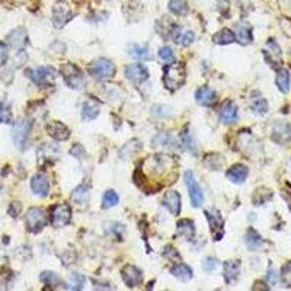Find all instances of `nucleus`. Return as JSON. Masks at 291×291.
<instances>
[{
    "mask_svg": "<svg viewBox=\"0 0 291 291\" xmlns=\"http://www.w3.org/2000/svg\"><path fill=\"white\" fill-rule=\"evenodd\" d=\"M8 44H9L12 48H15V50H23L27 45H28V34H27V31L23 30V28H16V30H13L10 32L9 35H8Z\"/></svg>",
    "mask_w": 291,
    "mask_h": 291,
    "instance_id": "nucleus-12",
    "label": "nucleus"
},
{
    "mask_svg": "<svg viewBox=\"0 0 291 291\" xmlns=\"http://www.w3.org/2000/svg\"><path fill=\"white\" fill-rule=\"evenodd\" d=\"M54 151H59L57 149L51 147L50 144H41L38 149V157H40V163L47 161H54Z\"/></svg>",
    "mask_w": 291,
    "mask_h": 291,
    "instance_id": "nucleus-35",
    "label": "nucleus"
},
{
    "mask_svg": "<svg viewBox=\"0 0 291 291\" xmlns=\"http://www.w3.org/2000/svg\"><path fill=\"white\" fill-rule=\"evenodd\" d=\"M56 74L57 71L50 66H41L34 70L28 71V77L41 88H50L56 83Z\"/></svg>",
    "mask_w": 291,
    "mask_h": 291,
    "instance_id": "nucleus-4",
    "label": "nucleus"
},
{
    "mask_svg": "<svg viewBox=\"0 0 291 291\" xmlns=\"http://www.w3.org/2000/svg\"><path fill=\"white\" fill-rule=\"evenodd\" d=\"M51 224L52 227L61 229L67 226L71 220V210L67 204H57L51 208Z\"/></svg>",
    "mask_w": 291,
    "mask_h": 291,
    "instance_id": "nucleus-9",
    "label": "nucleus"
},
{
    "mask_svg": "<svg viewBox=\"0 0 291 291\" xmlns=\"http://www.w3.org/2000/svg\"><path fill=\"white\" fill-rule=\"evenodd\" d=\"M73 18V12L67 2L59 0L52 6V22L57 28H63Z\"/></svg>",
    "mask_w": 291,
    "mask_h": 291,
    "instance_id": "nucleus-8",
    "label": "nucleus"
},
{
    "mask_svg": "<svg viewBox=\"0 0 291 291\" xmlns=\"http://www.w3.org/2000/svg\"><path fill=\"white\" fill-rule=\"evenodd\" d=\"M40 278L41 281L44 282V284H47V285H50V287H57L60 284V278H59V275L56 272L44 271L41 274Z\"/></svg>",
    "mask_w": 291,
    "mask_h": 291,
    "instance_id": "nucleus-41",
    "label": "nucleus"
},
{
    "mask_svg": "<svg viewBox=\"0 0 291 291\" xmlns=\"http://www.w3.org/2000/svg\"><path fill=\"white\" fill-rule=\"evenodd\" d=\"M100 112V103L99 100L89 98L83 103V108H82V117L85 121H93Z\"/></svg>",
    "mask_w": 291,
    "mask_h": 291,
    "instance_id": "nucleus-21",
    "label": "nucleus"
},
{
    "mask_svg": "<svg viewBox=\"0 0 291 291\" xmlns=\"http://www.w3.org/2000/svg\"><path fill=\"white\" fill-rule=\"evenodd\" d=\"M267 280H268V282H270L271 285H275L277 281H278V274H277V271H275V270H272V268H270L268 275H267Z\"/></svg>",
    "mask_w": 291,
    "mask_h": 291,
    "instance_id": "nucleus-52",
    "label": "nucleus"
},
{
    "mask_svg": "<svg viewBox=\"0 0 291 291\" xmlns=\"http://www.w3.org/2000/svg\"><path fill=\"white\" fill-rule=\"evenodd\" d=\"M277 86H278V89L280 92L282 93H287V92L290 91V73L288 70H285V69H280L278 73H277Z\"/></svg>",
    "mask_w": 291,
    "mask_h": 291,
    "instance_id": "nucleus-31",
    "label": "nucleus"
},
{
    "mask_svg": "<svg viewBox=\"0 0 291 291\" xmlns=\"http://www.w3.org/2000/svg\"><path fill=\"white\" fill-rule=\"evenodd\" d=\"M85 285V277L82 274H71L66 288L67 290H82Z\"/></svg>",
    "mask_w": 291,
    "mask_h": 291,
    "instance_id": "nucleus-38",
    "label": "nucleus"
},
{
    "mask_svg": "<svg viewBox=\"0 0 291 291\" xmlns=\"http://www.w3.org/2000/svg\"><path fill=\"white\" fill-rule=\"evenodd\" d=\"M183 179H185L187 188H188V192H190L192 207L198 208V207H201V204L204 202V194H202L200 183L197 182V179H195V176H194V173L191 171L185 172Z\"/></svg>",
    "mask_w": 291,
    "mask_h": 291,
    "instance_id": "nucleus-7",
    "label": "nucleus"
},
{
    "mask_svg": "<svg viewBox=\"0 0 291 291\" xmlns=\"http://www.w3.org/2000/svg\"><path fill=\"white\" fill-rule=\"evenodd\" d=\"M9 60V52H8V45L0 41V67H3Z\"/></svg>",
    "mask_w": 291,
    "mask_h": 291,
    "instance_id": "nucleus-46",
    "label": "nucleus"
},
{
    "mask_svg": "<svg viewBox=\"0 0 291 291\" xmlns=\"http://www.w3.org/2000/svg\"><path fill=\"white\" fill-rule=\"evenodd\" d=\"M245 242H246V246L251 249V251H259L263 246V239L261 237V234L253 229H249L246 236H245Z\"/></svg>",
    "mask_w": 291,
    "mask_h": 291,
    "instance_id": "nucleus-26",
    "label": "nucleus"
},
{
    "mask_svg": "<svg viewBox=\"0 0 291 291\" xmlns=\"http://www.w3.org/2000/svg\"><path fill=\"white\" fill-rule=\"evenodd\" d=\"M233 30H234V32H233V34H234V38L237 40L239 44H242V45L251 44L252 28L249 23H246V22H237V23H234Z\"/></svg>",
    "mask_w": 291,
    "mask_h": 291,
    "instance_id": "nucleus-16",
    "label": "nucleus"
},
{
    "mask_svg": "<svg viewBox=\"0 0 291 291\" xmlns=\"http://www.w3.org/2000/svg\"><path fill=\"white\" fill-rule=\"evenodd\" d=\"M171 274L173 277H176L181 281H190L192 278V270L187 263H178L173 268H171Z\"/></svg>",
    "mask_w": 291,
    "mask_h": 291,
    "instance_id": "nucleus-28",
    "label": "nucleus"
},
{
    "mask_svg": "<svg viewBox=\"0 0 291 291\" xmlns=\"http://www.w3.org/2000/svg\"><path fill=\"white\" fill-rule=\"evenodd\" d=\"M25 224L31 233H38L47 226V216L40 207H32L25 216Z\"/></svg>",
    "mask_w": 291,
    "mask_h": 291,
    "instance_id": "nucleus-6",
    "label": "nucleus"
},
{
    "mask_svg": "<svg viewBox=\"0 0 291 291\" xmlns=\"http://www.w3.org/2000/svg\"><path fill=\"white\" fill-rule=\"evenodd\" d=\"M234 41H236L234 34L230 30H221L217 34H214V37H213V42L219 44V45H227V44H231Z\"/></svg>",
    "mask_w": 291,
    "mask_h": 291,
    "instance_id": "nucleus-30",
    "label": "nucleus"
},
{
    "mask_svg": "<svg viewBox=\"0 0 291 291\" xmlns=\"http://www.w3.org/2000/svg\"><path fill=\"white\" fill-rule=\"evenodd\" d=\"M125 76L134 83H141L149 77V71L143 64H130L125 67Z\"/></svg>",
    "mask_w": 291,
    "mask_h": 291,
    "instance_id": "nucleus-17",
    "label": "nucleus"
},
{
    "mask_svg": "<svg viewBox=\"0 0 291 291\" xmlns=\"http://www.w3.org/2000/svg\"><path fill=\"white\" fill-rule=\"evenodd\" d=\"M115 64L108 59H96L89 66V73L95 79H110L115 74Z\"/></svg>",
    "mask_w": 291,
    "mask_h": 291,
    "instance_id": "nucleus-5",
    "label": "nucleus"
},
{
    "mask_svg": "<svg viewBox=\"0 0 291 291\" xmlns=\"http://www.w3.org/2000/svg\"><path fill=\"white\" fill-rule=\"evenodd\" d=\"M251 108L253 112L259 114V115H265L268 112V102L262 96H256L251 99Z\"/></svg>",
    "mask_w": 291,
    "mask_h": 291,
    "instance_id": "nucleus-33",
    "label": "nucleus"
},
{
    "mask_svg": "<svg viewBox=\"0 0 291 291\" xmlns=\"http://www.w3.org/2000/svg\"><path fill=\"white\" fill-rule=\"evenodd\" d=\"M61 74H63L64 82L67 83V86L74 89V91H82L85 88V85H86V77H85L83 71L73 63L63 64Z\"/></svg>",
    "mask_w": 291,
    "mask_h": 291,
    "instance_id": "nucleus-2",
    "label": "nucleus"
},
{
    "mask_svg": "<svg viewBox=\"0 0 291 291\" xmlns=\"http://www.w3.org/2000/svg\"><path fill=\"white\" fill-rule=\"evenodd\" d=\"M265 56L271 63H281V48L274 40H268V42H267Z\"/></svg>",
    "mask_w": 291,
    "mask_h": 291,
    "instance_id": "nucleus-27",
    "label": "nucleus"
},
{
    "mask_svg": "<svg viewBox=\"0 0 291 291\" xmlns=\"http://www.w3.org/2000/svg\"><path fill=\"white\" fill-rule=\"evenodd\" d=\"M47 133L50 136L51 139L57 141H64L67 140L70 137V130L60 122V121H52L47 125Z\"/></svg>",
    "mask_w": 291,
    "mask_h": 291,
    "instance_id": "nucleus-15",
    "label": "nucleus"
},
{
    "mask_svg": "<svg viewBox=\"0 0 291 291\" xmlns=\"http://www.w3.org/2000/svg\"><path fill=\"white\" fill-rule=\"evenodd\" d=\"M118 201H120L118 194L115 191H112V190H110V191L105 192L103 197H102V207H103V208H112V207H115V205L118 204Z\"/></svg>",
    "mask_w": 291,
    "mask_h": 291,
    "instance_id": "nucleus-36",
    "label": "nucleus"
},
{
    "mask_svg": "<svg viewBox=\"0 0 291 291\" xmlns=\"http://www.w3.org/2000/svg\"><path fill=\"white\" fill-rule=\"evenodd\" d=\"M272 139L280 143V144H285L291 141V125L287 122H277L274 125L272 130Z\"/></svg>",
    "mask_w": 291,
    "mask_h": 291,
    "instance_id": "nucleus-19",
    "label": "nucleus"
},
{
    "mask_svg": "<svg viewBox=\"0 0 291 291\" xmlns=\"http://www.w3.org/2000/svg\"><path fill=\"white\" fill-rule=\"evenodd\" d=\"M71 201L76 207L85 208L89 202V188L82 183L77 188H74V191L71 192Z\"/></svg>",
    "mask_w": 291,
    "mask_h": 291,
    "instance_id": "nucleus-22",
    "label": "nucleus"
},
{
    "mask_svg": "<svg viewBox=\"0 0 291 291\" xmlns=\"http://www.w3.org/2000/svg\"><path fill=\"white\" fill-rule=\"evenodd\" d=\"M151 114L156 117H169L172 114V108L168 105H154L151 108Z\"/></svg>",
    "mask_w": 291,
    "mask_h": 291,
    "instance_id": "nucleus-44",
    "label": "nucleus"
},
{
    "mask_svg": "<svg viewBox=\"0 0 291 291\" xmlns=\"http://www.w3.org/2000/svg\"><path fill=\"white\" fill-rule=\"evenodd\" d=\"M165 256H166L168 259H171V261H173V259L179 261V259H181V255L178 253L176 249H173L172 246H168V248L165 249Z\"/></svg>",
    "mask_w": 291,
    "mask_h": 291,
    "instance_id": "nucleus-50",
    "label": "nucleus"
},
{
    "mask_svg": "<svg viewBox=\"0 0 291 291\" xmlns=\"http://www.w3.org/2000/svg\"><path fill=\"white\" fill-rule=\"evenodd\" d=\"M71 156H74L76 159H77V156H81L79 159H83L85 157V154H86V151H85V149L82 147L81 144H74V147L70 150Z\"/></svg>",
    "mask_w": 291,
    "mask_h": 291,
    "instance_id": "nucleus-51",
    "label": "nucleus"
},
{
    "mask_svg": "<svg viewBox=\"0 0 291 291\" xmlns=\"http://www.w3.org/2000/svg\"><path fill=\"white\" fill-rule=\"evenodd\" d=\"M220 120L226 124H233L236 122L239 118V110H237V105L233 102V100H226L223 105H221L220 112Z\"/></svg>",
    "mask_w": 291,
    "mask_h": 291,
    "instance_id": "nucleus-14",
    "label": "nucleus"
},
{
    "mask_svg": "<svg viewBox=\"0 0 291 291\" xmlns=\"http://www.w3.org/2000/svg\"><path fill=\"white\" fill-rule=\"evenodd\" d=\"M181 147L185 151H190V153H197L195 140H194L192 134L188 130L182 131L181 133Z\"/></svg>",
    "mask_w": 291,
    "mask_h": 291,
    "instance_id": "nucleus-32",
    "label": "nucleus"
},
{
    "mask_svg": "<svg viewBox=\"0 0 291 291\" xmlns=\"http://www.w3.org/2000/svg\"><path fill=\"white\" fill-rule=\"evenodd\" d=\"M31 190L38 197H47L50 192V181L45 173H37L31 179Z\"/></svg>",
    "mask_w": 291,
    "mask_h": 291,
    "instance_id": "nucleus-11",
    "label": "nucleus"
},
{
    "mask_svg": "<svg viewBox=\"0 0 291 291\" xmlns=\"http://www.w3.org/2000/svg\"><path fill=\"white\" fill-rule=\"evenodd\" d=\"M280 25H281L282 32H284L288 38H291V19L290 18L282 16L281 19H280Z\"/></svg>",
    "mask_w": 291,
    "mask_h": 291,
    "instance_id": "nucleus-49",
    "label": "nucleus"
},
{
    "mask_svg": "<svg viewBox=\"0 0 291 291\" xmlns=\"http://www.w3.org/2000/svg\"><path fill=\"white\" fill-rule=\"evenodd\" d=\"M157 54H159V59H162L163 61H166V63H173V61H175V54H173V51H172L171 47H168V45L162 47Z\"/></svg>",
    "mask_w": 291,
    "mask_h": 291,
    "instance_id": "nucleus-43",
    "label": "nucleus"
},
{
    "mask_svg": "<svg viewBox=\"0 0 291 291\" xmlns=\"http://www.w3.org/2000/svg\"><path fill=\"white\" fill-rule=\"evenodd\" d=\"M105 230L108 231L111 236H114L118 241H121L122 233H124V226L120 224V223H115V221H108V223H105Z\"/></svg>",
    "mask_w": 291,
    "mask_h": 291,
    "instance_id": "nucleus-37",
    "label": "nucleus"
},
{
    "mask_svg": "<svg viewBox=\"0 0 291 291\" xmlns=\"http://www.w3.org/2000/svg\"><path fill=\"white\" fill-rule=\"evenodd\" d=\"M169 10L178 16H182V15L188 13V5L185 0H171L169 2Z\"/></svg>",
    "mask_w": 291,
    "mask_h": 291,
    "instance_id": "nucleus-34",
    "label": "nucleus"
},
{
    "mask_svg": "<svg viewBox=\"0 0 291 291\" xmlns=\"http://www.w3.org/2000/svg\"><path fill=\"white\" fill-rule=\"evenodd\" d=\"M248 173H249L248 168L245 165L237 163V165H233L230 169L227 171V178L233 183H243V182L246 181V178H248Z\"/></svg>",
    "mask_w": 291,
    "mask_h": 291,
    "instance_id": "nucleus-23",
    "label": "nucleus"
},
{
    "mask_svg": "<svg viewBox=\"0 0 291 291\" xmlns=\"http://www.w3.org/2000/svg\"><path fill=\"white\" fill-rule=\"evenodd\" d=\"M195 99L197 102L202 105V107H211L216 99H217V93L210 89V88H200L198 91L195 92Z\"/></svg>",
    "mask_w": 291,
    "mask_h": 291,
    "instance_id": "nucleus-24",
    "label": "nucleus"
},
{
    "mask_svg": "<svg viewBox=\"0 0 291 291\" xmlns=\"http://www.w3.org/2000/svg\"><path fill=\"white\" fill-rule=\"evenodd\" d=\"M128 54L131 57L137 59V60H147L150 59L149 54V48L146 45H140V44H131L128 47Z\"/></svg>",
    "mask_w": 291,
    "mask_h": 291,
    "instance_id": "nucleus-29",
    "label": "nucleus"
},
{
    "mask_svg": "<svg viewBox=\"0 0 291 291\" xmlns=\"http://www.w3.org/2000/svg\"><path fill=\"white\" fill-rule=\"evenodd\" d=\"M13 115L8 102H0V124H12Z\"/></svg>",
    "mask_w": 291,
    "mask_h": 291,
    "instance_id": "nucleus-39",
    "label": "nucleus"
},
{
    "mask_svg": "<svg viewBox=\"0 0 291 291\" xmlns=\"http://www.w3.org/2000/svg\"><path fill=\"white\" fill-rule=\"evenodd\" d=\"M163 205L173 216H179L181 213V195L176 191H168L163 197Z\"/></svg>",
    "mask_w": 291,
    "mask_h": 291,
    "instance_id": "nucleus-18",
    "label": "nucleus"
},
{
    "mask_svg": "<svg viewBox=\"0 0 291 291\" xmlns=\"http://www.w3.org/2000/svg\"><path fill=\"white\" fill-rule=\"evenodd\" d=\"M171 144H173V140H172L171 134H168V133H161L153 139L154 147H159V146L161 147H169Z\"/></svg>",
    "mask_w": 291,
    "mask_h": 291,
    "instance_id": "nucleus-40",
    "label": "nucleus"
},
{
    "mask_svg": "<svg viewBox=\"0 0 291 291\" xmlns=\"http://www.w3.org/2000/svg\"><path fill=\"white\" fill-rule=\"evenodd\" d=\"M28 60V56H27V52L23 50H19L18 51V54L15 56V59H13V64L16 66V67H20V66H23L25 63Z\"/></svg>",
    "mask_w": 291,
    "mask_h": 291,
    "instance_id": "nucleus-48",
    "label": "nucleus"
},
{
    "mask_svg": "<svg viewBox=\"0 0 291 291\" xmlns=\"http://www.w3.org/2000/svg\"><path fill=\"white\" fill-rule=\"evenodd\" d=\"M20 211H22V205H20V202H18V201H13L9 205V208H8L9 216L10 217H13V219H16V217L19 216Z\"/></svg>",
    "mask_w": 291,
    "mask_h": 291,
    "instance_id": "nucleus-47",
    "label": "nucleus"
},
{
    "mask_svg": "<svg viewBox=\"0 0 291 291\" xmlns=\"http://www.w3.org/2000/svg\"><path fill=\"white\" fill-rule=\"evenodd\" d=\"M122 280L124 282L133 288V287H137L139 284H141L143 281V274L141 271L137 268V267H134V265H125L124 268H122Z\"/></svg>",
    "mask_w": 291,
    "mask_h": 291,
    "instance_id": "nucleus-13",
    "label": "nucleus"
},
{
    "mask_svg": "<svg viewBox=\"0 0 291 291\" xmlns=\"http://www.w3.org/2000/svg\"><path fill=\"white\" fill-rule=\"evenodd\" d=\"M185 82V69L181 64H168L163 69V85L169 91L179 89Z\"/></svg>",
    "mask_w": 291,
    "mask_h": 291,
    "instance_id": "nucleus-1",
    "label": "nucleus"
},
{
    "mask_svg": "<svg viewBox=\"0 0 291 291\" xmlns=\"http://www.w3.org/2000/svg\"><path fill=\"white\" fill-rule=\"evenodd\" d=\"M219 267V259L217 258H214V256H208V258H205L204 259V263H202V268H204V271L207 272H213L216 268Z\"/></svg>",
    "mask_w": 291,
    "mask_h": 291,
    "instance_id": "nucleus-45",
    "label": "nucleus"
},
{
    "mask_svg": "<svg viewBox=\"0 0 291 291\" xmlns=\"http://www.w3.org/2000/svg\"><path fill=\"white\" fill-rule=\"evenodd\" d=\"M281 281L285 287H291V261L287 262L281 270Z\"/></svg>",
    "mask_w": 291,
    "mask_h": 291,
    "instance_id": "nucleus-42",
    "label": "nucleus"
},
{
    "mask_svg": "<svg viewBox=\"0 0 291 291\" xmlns=\"http://www.w3.org/2000/svg\"><path fill=\"white\" fill-rule=\"evenodd\" d=\"M31 134V122L27 118H20L12 128V140L19 150H25L28 147Z\"/></svg>",
    "mask_w": 291,
    "mask_h": 291,
    "instance_id": "nucleus-3",
    "label": "nucleus"
},
{
    "mask_svg": "<svg viewBox=\"0 0 291 291\" xmlns=\"http://www.w3.org/2000/svg\"><path fill=\"white\" fill-rule=\"evenodd\" d=\"M205 217H207V221H208L211 233L214 236V241H221V237L224 234V230H223L224 221H223L220 211L217 210V208L205 210Z\"/></svg>",
    "mask_w": 291,
    "mask_h": 291,
    "instance_id": "nucleus-10",
    "label": "nucleus"
},
{
    "mask_svg": "<svg viewBox=\"0 0 291 291\" xmlns=\"http://www.w3.org/2000/svg\"><path fill=\"white\" fill-rule=\"evenodd\" d=\"M176 234L183 241H192L195 237V224L190 219H182L176 224Z\"/></svg>",
    "mask_w": 291,
    "mask_h": 291,
    "instance_id": "nucleus-20",
    "label": "nucleus"
},
{
    "mask_svg": "<svg viewBox=\"0 0 291 291\" xmlns=\"http://www.w3.org/2000/svg\"><path fill=\"white\" fill-rule=\"evenodd\" d=\"M241 274V262L239 261H227L224 262V280L227 284H231L237 280Z\"/></svg>",
    "mask_w": 291,
    "mask_h": 291,
    "instance_id": "nucleus-25",
    "label": "nucleus"
}]
</instances>
